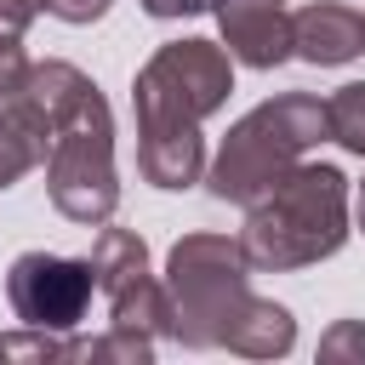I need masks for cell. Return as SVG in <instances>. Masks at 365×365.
I'll return each instance as SVG.
<instances>
[{"mask_svg":"<svg viewBox=\"0 0 365 365\" xmlns=\"http://www.w3.org/2000/svg\"><path fill=\"white\" fill-rule=\"evenodd\" d=\"M234 91V51L222 40L188 34L154 46V57L131 80L137 108V171L154 188H194L205 182V137L200 125Z\"/></svg>","mask_w":365,"mask_h":365,"instance_id":"obj_1","label":"cell"},{"mask_svg":"<svg viewBox=\"0 0 365 365\" xmlns=\"http://www.w3.org/2000/svg\"><path fill=\"white\" fill-rule=\"evenodd\" d=\"M46 125H51V148H46V194L68 222L103 228L120 211V171H114V114L108 97L97 91V80L63 57H46L29 68L23 91Z\"/></svg>","mask_w":365,"mask_h":365,"instance_id":"obj_2","label":"cell"},{"mask_svg":"<svg viewBox=\"0 0 365 365\" xmlns=\"http://www.w3.org/2000/svg\"><path fill=\"white\" fill-rule=\"evenodd\" d=\"M348 177L336 165L319 160H297L274 188H262L245 205V228L240 245L251 257V268L262 274H291V268H314L325 257H336L348 245Z\"/></svg>","mask_w":365,"mask_h":365,"instance_id":"obj_3","label":"cell"},{"mask_svg":"<svg viewBox=\"0 0 365 365\" xmlns=\"http://www.w3.org/2000/svg\"><path fill=\"white\" fill-rule=\"evenodd\" d=\"M325 97L314 91H279L268 103H257L251 114H240L228 125V137L217 143L211 165H205V188L217 200L251 205L262 188H274L314 143H325Z\"/></svg>","mask_w":365,"mask_h":365,"instance_id":"obj_4","label":"cell"},{"mask_svg":"<svg viewBox=\"0 0 365 365\" xmlns=\"http://www.w3.org/2000/svg\"><path fill=\"white\" fill-rule=\"evenodd\" d=\"M165 297H171V342L205 354L222 348L228 325L251 302V257L228 234H182L165 257Z\"/></svg>","mask_w":365,"mask_h":365,"instance_id":"obj_5","label":"cell"},{"mask_svg":"<svg viewBox=\"0 0 365 365\" xmlns=\"http://www.w3.org/2000/svg\"><path fill=\"white\" fill-rule=\"evenodd\" d=\"M91 291H97L91 257L23 251L6 268V302H11L17 325H34V331H57V336L80 331V319L91 314Z\"/></svg>","mask_w":365,"mask_h":365,"instance_id":"obj_6","label":"cell"},{"mask_svg":"<svg viewBox=\"0 0 365 365\" xmlns=\"http://www.w3.org/2000/svg\"><path fill=\"white\" fill-rule=\"evenodd\" d=\"M91 274L97 291L108 297V325L143 331V336H171V297L165 279L148 268V245L131 228H103L91 245Z\"/></svg>","mask_w":365,"mask_h":365,"instance_id":"obj_7","label":"cell"},{"mask_svg":"<svg viewBox=\"0 0 365 365\" xmlns=\"http://www.w3.org/2000/svg\"><path fill=\"white\" fill-rule=\"evenodd\" d=\"M217 34L245 68H279L297 57L291 46V6L285 0H211Z\"/></svg>","mask_w":365,"mask_h":365,"instance_id":"obj_8","label":"cell"},{"mask_svg":"<svg viewBox=\"0 0 365 365\" xmlns=\"http://www.w3.org/2000/svg\"><path fill=\"white\" fill-rule=\"evenodd\" d=\"M291 46L314 68H342L365 51V11H354L342 0H314V6L291 11Z\"/></svg>","mask_w":365,"mask_h":365,"instance_id":"obj_9","label":"cell"},{"mask_svg":"<svg viewBox=\"0 0 365 365\" xmlns=\"http://www.w3.org/2000/svg\"><path fill=\"white\" fill-rule=\"evenodd\" d=\"M46 148H51V125H46V114H40L29 97L0 103V194L17 188L34 165H46Z\"/></svg>","mask_w":365,"mask_h":365,"instance_id":"obj_10","label":"cell"},{"mask_svg":"<svg viewBox=\"0 0 365 365\" xmlns=\"http://www.w3.org/2000/svg\"><path fill=\"white\" fill-rule=\"evenodd\" d=\"M222 348H228V354H245V359H285V354L297 348V319H291L285 302H274V297H251L245 314L228 325Z\"/></svg>","mask_w":365,"mask_h":365,"instance_id":"obj_11","label":"cell"},{"mask_svg":"<svg viewBox=\"0 0 365 365\" xmlns=\"http://www.w3.org/2000/svg\"><path fill=\"white\" fill-rule=\"evenodd\" d=\"M74 359H86V365H148L154 359V336L120 331V325H108L103 336H68L63 365H74Z\"/></svg>","mask_w":365,"mask_h":365,"instance_id":"obj_12","label":"cell"},{"mask_svg":"<svg viewBox=\"0 0 365 365\" xmlns=\"http://www.w3.org/2000/svg\"><path fill=\"white\" fill-rule=\"evenodd\" d=\"M325 131H331V143H342L348 154L365 160V80H348L325 97Z\"/></svg>","mask_w":365,"mask_h":365,"instance_id":"obj_13","label":"cell"},{"mask_svg":"<svg viewBox=\"0 0 365 365\" xmlns=\"http://www.w3.org/2000/svg\"><path fill=\"white\" fill-rule=\"evenodd\" d=\"M319 359L325 365H365V319H336L319 336Z\"/></svg>","mask_w":365,"mask_h":365,"instance_id":"obj_14","label":"cell"},{"mask_svg":"<svg viewBox=\"0 0 365 365\" xmlns=\"http://www.w3.org/2000/svg\"><path fill=\"white\" fill-rule=\"evenodd\" d=\"M34 17H40L34 0H0V51H23V34Z\"/></svg>","mask_w":365,"mask_h":365,"instance_id":"obj_15","label":"cell"},{"mask_svg":"<svg viewBox=\"0 0 365 365\" xmlns=\"http://www.w3.org/2000/svg\"><path fill=\"white\" fill-rule=\"evenodd\" d=\"M46 17H57V23H68V29H86V23H97L114 0H34Z\"/></svg>","mask_w":365,"mask_h":365,"instance_id":"obj_16","label":"cell"},{"mask_svg":"<svg viewBox=\"0 0 365 365\" xmlns=\"http://www.w3.org/2000/svg\"><path fill=\"white\" fill-rule=\"evenodd\" d=\"M29 68H34V63H29L23 51H0V103H11V97L23 91V80H29Z\"/></svg>","mask_w":365,"mask_h":365,"instance_id":"obj_17","label":"cell"},{"mask_svg":"<svg viewBox=\"0 0 365 365\" xmlns=\"http://www.w3.org/2000/svg\"><path fill=\"white\" fill-rule=\"evenodd\" d=\"M143 11L160 17V23H177V17H200V11H211V0H143Z\"/></svg>","mask_w":365,"mask_h":365,"instance_id":"obj_18","label":"cell"},{"mask_svg":"<svg viewBox=\"0 0 365 365\" xmlns=\"http://www.w3.org/2000/svg\"><path fill=\"white\" fill-rule=\"evenodd\" d=\"M354 222H359V234H365V182H359V200H354Z\"/></svg>","mask_w":365,"mask_h":365,"instance_id":"obj_19","label":"cell"}]
</instances>
